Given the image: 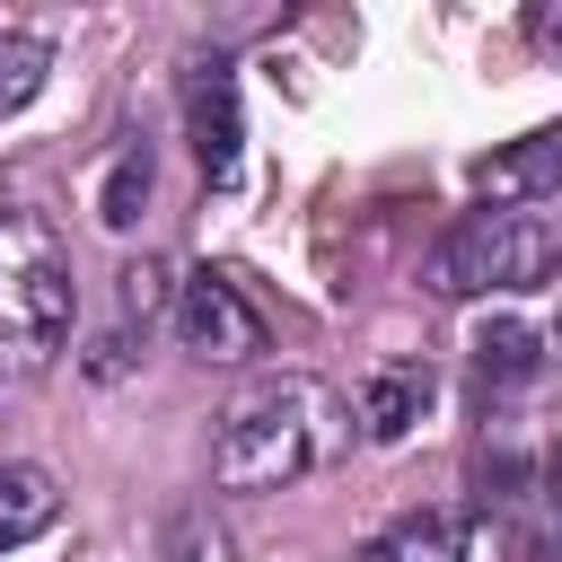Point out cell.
<instances>
[{
  "label": "cell",
  "instance_id": "6da1fadb",
  "mask_svg": "<svg viewBox=\"0 0 562 562\" xmlns=\"http://www.w3.org/2000/svg\"><path fill=\"white\" fill-rule=\"evenodd\" d=\"M342 448V395L325 378H255L228 413H220V439H211V483L220 492H281L299 474H316L325 457Z\"/></svg>",
  "mask_w": 562,
  "mask_h": 562
},
{
  "label": "cell",
  "instance_id": "7a4b0ae2",
  "mask_svg": "<svg viewBox=\"0 0 562 562\" xmlns=\"http://www.w3.org/2000/svg\"><path fill=\"white\" fill-rule=\"evenodd\" d=\"M79 281H70V246L44 211H0V351L18 369L53 360L70 334Z\"/></svg>",
  "mask_w": 562,
  "mask_h": 562
},
{
  "label": "cell",
  "instance_id": "3957f363",
  "mask_svg": "<svg viewBox=\"0 0 562 562\" xmlns=\"http://www.w3.org/2000/svg\"><path fill=\"white\" fill-rule=\"evenodd\" d=\"M562 263V228L536 211H465L439 255H430V290L439 299H483V290H536Z\"/></svg>",
  "mask_w": 562,
  "mask_h": 562
},
{
  "label": "cell",
  "instance_id": "277c9868",
  "mask_svg": "<svg viewBox=\"0 0 562 562\" xmlns=\"http://www.w3.org/2000/svg\"><path fill=\"white\" fill-rule=\"evenodd\" d=\"M167 316H176V342H184L193 360H220V369H228V360H255V351H263V316H255L246 290H237L228 272H211V263L176 281V307H167Z\"/></svg>",
  "mask_w": 562,
  "mask_h": 562
},
{
  "label": "cell",
  "instance_id": "5b68a950",
  "mask_svg": "<svg viewBox=\"0 0 562 562\" xmlns=\"http://www.w3.org/2000/svg\"><path fill=\"white\" fill-rule=\"evenodd\" d=\"M184 132H193L202 176H211V184H237L246 123H237V70H228V53H193V61H184Z\"/></svg>",
  "mask_w": 562,
  "mask_h": 562
},
{
  "label": "cell",
  "instance_id": "8992f818",
  "mask_svg": "<svg viewBox=\"0 0 562 562\" xmlns=\"http://www.w3.org/2000/svg\"><path fill=\"white\" fill-rule=\"evenodd\" d=\"M474 193L492 211H527V202L562 193V123H536V132L501 140L492 158H474Z\"/></svg>",
  "mask_w": 562,
  "mask_h": 562
},
{
  "label": "cell",
  "instance_id": "52a82bcc",
  "mask_svg": "<svg viewBox=\"0 0 562 562\" xmlns=\"http://www.w3.org/2000/svg\"><path fill=\"white\" fill-rule=\"evenodd\" d=\"M360 562H465V518L457 509H404L360 544Z\"/></svg>",
  "mask_w": 562,
  "mask_h": 562
},
{
  "label": "cell",
  "instance_id": "ba28073f",
  "mask_svg": "<svg viewBox=\"0 0 562 562\" xmlns=\"http://www.w3.org/2000/svg\"><path fill=\"white\" fill-rule=\"evenodd\" d=\"M422 413H430V369H422V360L369 369V386H360V430H369L378 448H386V439H404Z\"/></svg>",
  "mask_w": 562,
  "mask_h": 562
},
{
  "label": "cell",
  "instance_id": "9c48e42d",
  "mask_svg": "<svg viewBox=\"0 0 562 562\" xmlns=\"http://www.w3.org/2000/svg\"><path fill=\"white\" fill-rule=\"evenodd\" d=\"M53 518H61V492H53V474H44V465H0V553L35 544Z\"/></svg>",
  "mask_w": 562,
  "mask_h": 562
},
{
  "label": "cell",
  "instance_id": "30bf717a",
  "mask_svg": "<svg viewBox=\"0 0 562 562\" xmlns=\"http://www.w3.org/2000/svg\"><path fill=\"white\" fill-rule=\"evenodd\" d=\"M474 369H483V378H501V386H518V378H536V369H544V334H536L527 316H492V325L474 334Z\"/></svg>",
  "mask_w": 562,
  "mask_h": 562
},
{
  "label": "cell",
  "instance_id": "8fae6325",
  "mask_svg": "<svg viewBox=\"0 0 562 562\" xmlns=\"http://www.w3.org/2000/svg\"><path fill=\"white\" fill-rule=\"evenodd\" d=\"M53 79V44L35 26H0V123L18 105H35V88Z\"/></svg>",
  "mask_w": 562,
  "mask_h": 562
},
{
  "label": "cell",
  "instance_id": "7c38bea8",
  "mask_svg": "<svg viewBox=\"0 0 562 562\" xmlns=\"http://www.w3.org/2000/svg\"><path fill=\"white\" fill-rule=\"evenodd\" d=\"M140 202H149V149L132 140V149L105 167V184H97V220H105V228H132Z\"/></svg>",
  "mask_w": 562,
  "mask_h": 562
},
{
  "label": "cell",
  "instance_id": "4fadbf2b",
  "mask_svg": "<svg viewBox=\"0 0 562 562\" xmlns=\"http://www.w3.org/2000/svg\"><path fill=\"white\" fill-rule=\"evenodd\" d=\"M158 307H176V290H167V263H132L123 272V316H158Z\"/></svg>",
  "mask_w": 562,
  "mask_h": 562
},
{
  "label": "cell",
  "instance_id": "5bb4252c",
  "mask_svg": "<svg viewBox=\"0 0 562 562\" xmlns=\"http://www.w3.org/2000/svg\"><path fill=\"white\" fill-rule=\"evenodd\" d=\"M527 35H536V44H562V9H536V18H527Z\"/></svg>",
  "mask_w": 562,
  "mask_h": 562
},
{
  "label": "cell",
  "instance_id": "9a60e30c",
  "mask_svg": "<svg viewBox=\"0 0 562 562\" xmlns=\"http://www.w3.org/2000/svg\"><path fill=\"white\" fill-rule=\"evenodd\" d=\"M544 501H553V518H562V439H553V457H544Z\"/></svg>",
  "mask_w": 562,
  "mask_h": 562
},
{
  "label": "cell",
  "instance_id": "2e32d148",
  "mask_svg": "<svg viewBox=\"0 0 562 562\" xmlns=\"http://www.w3.org/2000/svg\"><path fill=\"white\" fill-rule=\"evenodd\" d=\"M553 342H562V334H553Z\"/></svg>",
  "mask_w": 562,
  "mask_h": 562
}]
</instances>
